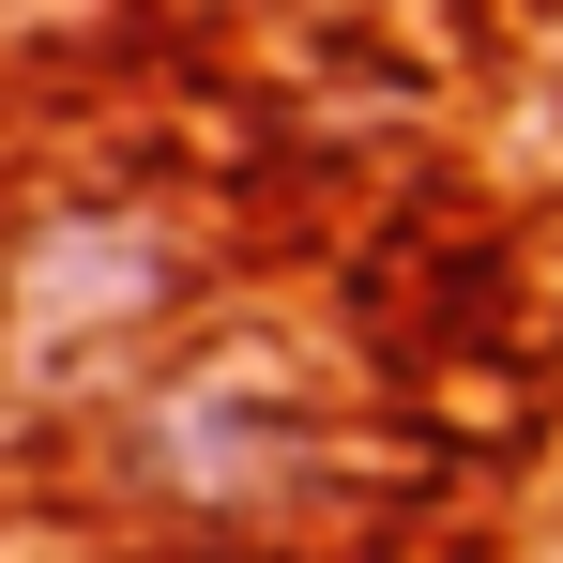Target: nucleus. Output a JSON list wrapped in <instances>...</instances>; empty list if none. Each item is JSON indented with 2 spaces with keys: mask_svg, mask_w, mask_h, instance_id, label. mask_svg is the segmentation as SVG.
Instances as JSON below:
<instances>
[{
  "mask_svg": "<svg viewBox=\"0 0 563 563\" xmlns=\"http://www.w3.org/2000/svg\"><path fill=\"white\" fill-rule=\"evenodd\" d=\"M92 472L137 518H168L184 549H275L305 518H335L351 411H335V380L305 366L289 335L198 320V335H168L122 396H92Z\"/></svg>",
  "mask_w": 563,
  "mask_h": 563,
  "instance_id": "obj_1",
  "label": "nucleus"
}]
</instances>
